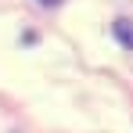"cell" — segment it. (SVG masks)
<instances>
[{
    "mask_svg": "<svg viewBox=\"0 0 133 133\" xmlns=\"http://www.w3.org/2000/svg\"><path fill=\"white\" fill-rule=\"evenodd\" d=\"M36 4H43V7H58L61 0H36Z\"/></svg>",
    "mask_w": 133,
    "mask_h": 133,
    "instance_id": "obj_2",
    "label": "cell"
},
{
    "mask_svg": "<svg viewBox=\"0 0 133 133\" xmlns=\"http://www.w3.org/2000/svg\"><path fill=\"white\" fill-rule=\"evenodd\" d=\"M115 36H119L122 47L133 50V22H130V18H115Z\"/></svg>",
    "mask_w": 133,
    "mask_h": 133,
    "instance_id": "obj_1",
    "label": "cell"
}]
</instances>
